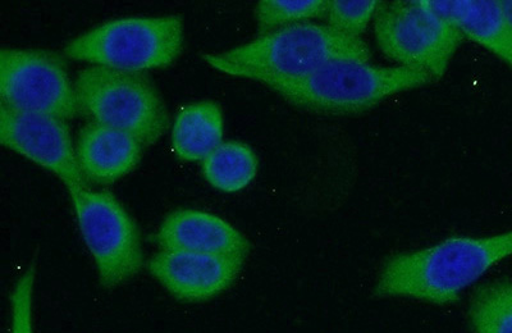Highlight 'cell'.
I'll return each mask as SVG.
<instances>
[{"instance_id": "ba28073f", "label": "cell", "mask_w": 512, "mask_h": 333, "mask_svg": "<svg viewBox=\"0 0 512 333\" xmlns=\"http://www.w3.org/2000/svg\"><path fill=\"white\" fill-rule=\"evenodd\" d=\"M0 97L17 111L71 120L80 112L63 59L39 49L0 50Z\"/></svg>"}, {"instance_id": "52a82bcc", "label": "cell", "mask_w": 512, "mask_h": 333, "mask_svg": "<svg viewBox=\"0 0 512 333\" xmlns=\"http://www.w3.org/2000/svg\"><path fill=\"white\" fill-rule=\"evenodd\" d=\"M374 34L384 56L402 67L427 72L434 80L446 74L464 40L451 22L434 15L422 0L381 2Z\"/></svg>"}, {"instance_id": "277c9868", "label": "cell", "mask_w": 512, "mask_h": 333, "mask_svg": "<svg viewBox=\"0 0 512 333\" xmlns=\"http://www.w3.org/2000/svg\"><path fill=\"white\" fill-rule=\"evenodd\" d=\"M180 16L123 17L104 22L64 47L73 61L113 70L140 72L172 65L184 47Z\"/></svg>"}, {"instance_id": "6da1fadb", "label": "cell", "mask_w": 512, "mask_h": 333, "mask_svg": "<svg viewBox=\"0 0 512 333\" xmlns=\"http://www.w3.org/2000/svg\"><path fill=\"white\" fill-rule=\"evenodd\" d=\"M512 257V230L487 237L454 236L414 252L393 255L383 264L374 294L446 305L489 269Z\"/></svg>"}, {"instance_id": "9c48e42d", "label": "cell", "mask_w": 512, "mask_h": 333, "mask_svg": "<svg viewBox=\"0 0 512 333\" xmlns=\"http://www.w3.org/2000/svg\"><path fill=\"white\" fill-rule=\"evenodd\" d=\"M0 143L53 173L66 187L90 186L80 170L70 126L62 118L0 103Z\"/></svg>"}, {"instance_id": "30bf717a", "label": "cell", "mask_w": 512, "mask_h": 333, "mask_svg": "<svg viewBox=\"0 0 512 333\" xmlns=\"http://www.w3.org/2000/svg\"><path fill=\"white\" fill-rule=\"evenodd\" d=\"M245 259L162 250L149 260L150 275L176 299L200 303L216 298L239 278Z\"/></svg>"}, {"instance_id": "7a4b0ae2", "label": "cell", "mask_w": 512, "mask_h": 333, "mask_svg": "<svg viewBox=\"0 0 512 333\" xmlns=\"http://www.w3.org/2000/svg\"><path fill=\"white\" fill-rule=\"evenodd\" d=\"M363 39L349 38L327 25L305 22L242 44L222 53L204 54V62L224 75L272 85L310 74L327 63L355 59L369 62Z\"/></svg>"}, {"instance_id": "5bb4252c", "label": "cell", "mask_w": 512, "mask_h": 333, "mask_svg": "<svg viewBox=\"0 0 512 333\" xmlns=\"http://www.w3.org/2000/svg\"><path fill=\"white\" fill-rule=\"evenodd\" d=\"M224 117L216 102L187 104L177 113L172 127L173 153L186 162H203L223 143Z\"/></svg>"}, {"instance_id": "ffe728a7", "label": "cell", "mask_w": 512, "mask_h": 333, "mask_svg": "<svg viewBox=\"0 0 512 333\" xmlns=\"http://www.w3.org/2000/svg\"><path fill=\"white\" fill-rule=\"evenodd\" d=\"M501 8L502 12H504L507 24H509L512 29V0H504V2H501Z\"/></svg>"}, {"instance_id": "2e32d148", "label": "cell", "mask_w": 512, "mask_h": 333, "mask_svg": "<svg viewBox=\"0 0 512 333\" xmlns=\"http://www.w3.org/2000/svg\"><path fill=\"white\" fill-rule=\"evenodd\" d=\"M468 316L474 333H512V278L478 287Z\"/></svg>"}, {"instance_id": "8fae6325", "label": "cell", "mask_w": 512, "mask_h": 333, "mask_svg": "<svg viewBox=\"0 0 512 333\" xmlns=\"http://www.w3.org/2000/svg\"><path fill=\"white\" fill-rule=\"evenodd\" d=\"M162 250L248 258L250 243L230 222L199 209L168 214L154 236Z\"/></svg>"}, {"instance_id": "7c38bea8", "label": "cell", "mask_w": 512, "mask_h": 333, "mask_svg": "<svg viewBox=\"0 0 512 333\" xmlns=\"http://www.w3.org/2000/svg\"><path fill=\"white\" fill-rule=\"evenodd\" d=\"M143 144L134 136L113 127L90 122L77 140V161L86 181L111 185L139 164Z\"/></svg>"}, {"instance_id": "d6986e66", "label": "cell", "mask_w": 512, "mask_h": 333, "mask_svg": "<svg viewBox=\"0 0 512 333\" xmlns=\"http://www.w3.org/2000/svg\"><path fill=\"white\" fill-rule=\"evenodd\" d=\"M35 278L36 264L32 262L13 287L9 333H34Z\"/></svg>"}, {"instance_id": "9a60e30c", "label": "cell", "mask_w": 512, "mask_h": 333, "mask_svg": "<svg viewBox=\"0 0 512 333\" xmlns=\"http://www.w3.org/2000/svg\"><path fill=\"white\" fill-rule=\"evenodd\" d=\"M259 170L258 155L242 141H223L201 162L204 179L214 189L233 194L245 190Z\"/></svg>"}, {"instance_id": "8992f818", "label": "cell", "mask_w": 512, "mask_h": 333, "mask_svg": "<svg viewBox=\"0 0 512 333\" xmlns=\"http://www.w3.org/2000/svg\"><path fill=\"white\" fill-rule=\"evenodd\" d=\"M82 240L105 289L125 284L144 266L139 228L111 191L67 187Z\"/></svg>"}, {"instance_id": "5b68a950", "label": "cell", "mask_w": 512, "mask_h": 333, "mask_svg": "<svg viewBox=\"0 0 512 333\" xmlns=\"http://www.w3.org/2000/svg\"><path fill=\"white\" fill-rule=\"evenodd\" d=\"M75 89L82 114L134 136L144 148L157 143L168 129L166 104L140 72L86 67L77 76Z\"/></svg>"}, {"instance_id": "ac0fdd59", "label": "cell", "mask_w": 512, "mask_h": 333, "mask_svg": "<svg viewBox=\"0 0 512 333\" xmlns=\"http://www.w3.org/2000/svg\"><path fill=\"white\" fill-rule=\"evenodd\" d=\"M379 6L381 2L378 0H328L323 18L337 33L361 39L376 17Z\"/></svg>"}, {"instance_id": "3957f363", "label": "cell", "mask_w": 512, "mask_h": 333, "mask_svg": "<svg viewBox=\"0 0 512 333\" xmlns=\"http://www.w3.org/2000/svg\"><path fill=\"white\" fill-rule=\"evenodd\" d=\"M433 77L413 68L378 67L369 62L342 59L308 75L274 82L288 103L324 114H355L378 106L393 95L432 84Z\"/></svg>"}, {"instance_id": "e0dca14e", "label": "cell", "mask_w": 512, "mask_h": 333, "mask_svg": "<svg viewBox=\"0 0 512 333\" xmlns=\"http://www.w3.org/2000/svg\"><path fill=\"white\" fill-rule=\"evenodd\" d=\"M328 0H262L255 18L260 35L323 18Z\"/></svg>"}, {"instance_id": "4fadbf2b", "label": "cell", "mask_w": 512, "mask_h": 333, "mask_svg": "<svg viewBox=\"0 0 512 333\" xmlns=\"http://www.w3.org/2000/svg\"><path fill=\"white\" fill-rule=\"evenodd\" d=\"M434 15L451 22L464 38L512 68V29L497 0H422Z\"/></svg>"}]
</instances>
